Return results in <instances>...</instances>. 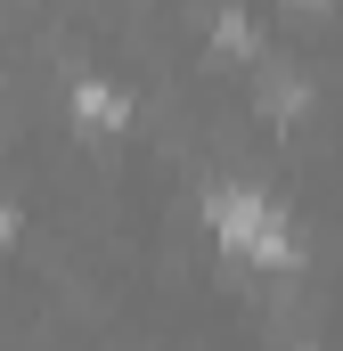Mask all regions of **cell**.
Here are the masks:
<instances>
[{
  "label": "cell",
  "instance_id": "6da1fadb",
  "mask_svg": "<svg viewBox=\"0 0 343 351\" xmlns=\"http://www.w3.org/2000/svg\"><path fill=\"white\" fill-rule=\"evenodd\" d=\"M213 229H221V245H237V254H254L270 269L294 262V229L278 221V204H261L254 188H213Z\"/></svg>",
  "mask_w": 343,
  "mask_h": 351
},
{
  "label": "cell",
  "instance_id": "3957f363",
  "mask_svg": "<svg viewBox=\"0 0 343 351\" xmlns=\"http://www.w3.org/2000/svg\"><path fill=\"white\" fill-rule=\"evenodd\" d=\"M0 237H8V204H0Z\"/></svg>",
  "mask_w": 343,
  "mask_h": 351
},
{
  "label": "cell",
  "instance_id": "7a4b0ae2",
  "mask_svg": "<svg viewBox=\"0 0 343 351\" xmlns=\"http://www.w3.org/2000/svg\"><path fill=\"white\" fill-rule=\"evenodd\" d=\"M74 106H82V123H123V98H115L106 82H82V98H74Z\"/></svg>",
  "mask_w": 343,
  "mask_h": 351
}]
</instances>
